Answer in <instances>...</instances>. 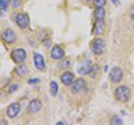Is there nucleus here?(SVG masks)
Wrapping results in <instances>:
<instances>
[{
	"instance_id": "f257e3e1",
	"label": "nucleus",
	"mask_w": 134,
	"mask_h": 125,
	"mask_svg": "<svg viewBox=\"0 0 134 125\" xmlns=\"http://www.w3.org/2000/svg\"><path fill=\"white\" fill-rule=\"evenodd\" d=\"M114 96L120 103H126L131 97V90L127 86L121 85L115 89Z\"/></svg>"
},
{
	"instance_id": "f03ea898",
	"label": "nucleus",
	"mask_w": 134,
	"mask_h": 125,
	"mask_svg": "<svg viewBox=\"0 0 134 125\" xmlns=\"http://www.w3.org/2000/svg\"><path fill=\"white\" fill-rule=\"evenodd\" d=\"M91 48H92V52H93L95 55H102L104 50H105V43H104L103 39L96 38L92 41Z\"/></svg>"
},
{
	"instance_id": "7ed1b4c3",
	"label": "nucleus",
	"mask_w": 134,
	"mask_h": 125,
	"mask_svg": "<svg viewBox=\"0 0 134 125\" xmlns=\"http://www.w3.org/2000/svg\"><path fill=\"white\" fill-rule=\"evenodd\" d=\"M26 57H27V53L23 48H17L11 52V58L16 64H21L26 59Z\"/></svg>"
},
{
	"instance_id": "20e7f679",
	"label": "nucleus",
	"mask_w": 134,
	"mask_h": 125,
	"mask_svg": "<svg viewBox=\"0 0 134 125\" xmlns=\"http://www.w3.org/2000/svg\"><path fill=\"white\" fill-rule=\"evenodd\" d=\"M16 24L17 26L21 29H26L29 26V17L27 14H24V12H20L16 16Z\"/></svg>"
},
{
	"instance_id": "39448f33",
	"label": "nucleus",
	"mask_w": 134,
	"mask_h": 125,
	"mask_svg": "<svg viewBox=\"0 0 134 125\" xmlns=\"http://www.w3.org/2000/svg\"><path fill=\"white\" fill-rule=\"evenodd\" d=\"M123 76H124V73L120 67L112 68L111 72H110V79L113 83H120L123 79Z\"/></svg>"
},
{
	"instance_id": "423d86ee",
	"label": "nucleus",
	"mask_w": 134,
	"mask_h": 125,
	"mask_svg": "<svg viewBox=\"0 0 134 125\" xmlns=\"http://www.w3.org/2000/svg\"><path fill=\"white\" fill-rule=\"evenodd\" d=\"M41 106H43V104L39 99H31L30 103L28 104L27 111L29 114H36L41 110Z\"/></svg>"
},
{
	"instance_id": "0eeeda50",
	"label": "nucleus",
	"mask_w": 134,
	"mask_h": 125,
	"mask_svg": "<svg viewBox=\"0 0 134 125\" xmlns=\"http://www.w3.org/2000/svg\"><path fill=\"white\" fill-rule=\"evenodd\" d=\"M85 87H86L85 79H83V78H78V79L74 81V83L72 84V88H70V90H72L73 94H77V93H79V92H82Z\"/></svg>"
},
{
	"instance_id": "6e6552de",
	"label": "nucleus",
	"mask_w": 134,
	"mask_h": 125,
	"mask_svg": "<svg viewBox=\"0 0 134 125\" xmlns=\"http://www.w3.org/2000/svg\"><path fill=\"white\" fill-rule=\"evenodd\" d=\"M75 81V76L73 73L68 72V70H66L64 72L62 75H60V82L64 84L65 86H72V84L74 83Z\"/></svg>"
},
{
	"instance_id": "1a4fd4ad",
	"label": "nucleus",
	"mask_w": 134,
	"mask_h": 125,
	"mask_svg": "<svg viewBox=\"0 0 134 125\" xmlns=\"http://www.w3.org/2000/svg\"><path fill=\"white\" fill-rule=\"evenodd\" d=\"M19 112H20V104L19 103H12L8 106L6 113H7V116L9 118H14L19 114Z\"/></svg>"
},
{
	"instance_id": "9d476101",
	"label": "nucleus",
	"mask_w": 134,
	"mask_h": 125,
	"mask_svg": "<svg viewBox=\"0 0 134 125\" xmlns=\"http://www.w3.org/2000/svg\"><path fill=\"white\" fill-rule=\"evenodd\" d=\"M50 56H52V58L55 60H60L64 58L65 52L60 46H54L52 48V50H50Z\"/></svg>"
},
{
	"instance_id": "9b49d317",
	"label": "nucleus",
	"mask_w": 134,
	"mask_h": 125,
	"mask_svg": "<svg viewBox=\"0 0 134 125\" xmlns=\"http://www.w3.org/2000/svg\"><path fill=\"white\" fill-rule=\"evenodd\" d=\"M2 39L5 43L7 44H14L15 41H16V34H15V31L12 30V29H6L5 31L2 32Z\"/></svg>"
},
{
	"instance_id": "f8f14e48",
	"label": "nucleus",
	"mask_w": 134,
	"mask_h": 125,
	"mask_svg": "<svg viewBox=\"0 0 134 125\" xmlns=\"http://www.w3.org/2000/svg\"><path fill=\"white\" fill-rule=\"evenodd\" d=\"M92 70H93V64H92L91 60H86L82 62L78 67V74L81 75H87L90 74Z\"/></svg>"
},
{
	"instance_id": "ddd939ff",
	"label": "nucleus",
	"mask_w": 134,
	"mask_h": 125,
	"mask_svg": "<svg viewBox=\"0 0 134 125\" xmlns=\"http://www.w3.org/2000/svg\"><path fill=\"white\" fill-rule=\"evenodd\" d=\"M34 64H35L36 68L39 69V70H43V69L46 68L44 56L40 55V54H38V53H35V54H34Z\"/></svg>"
},
{
	"instance_id": "4468645a",
	"label": "nucleus",
	"mask_w": 134,
	"mask_h": 125,
	"mask_svg": "<svg viewBox=\"0 0 134 125\" xmlns=\"http://www.w3.org/2000/svg\"><path fill=\"white\" fill-rule=\"evenodd\" d=\"M103 31H104V19L103 20H96L94 29H93L94 35L99 36V35L103 34Z\"/></svg>"
},
{
	"instance_id": "2eb2a0df",
	"label": "nucleus",
	"mask_w": 134,
	"mask_h": 125,
	"mask_svg": "<svg viewBox=\"0 0 134 125\" xmlns=\"http://www.w3.org/2000/svg\"><path fill=\"white\" fill-rule=\"evenodd\" d=\"M104 17H105V9L104 8H96L94 11L95 20H103Z\"/></svg>"
},
{
	"instance_id": "dca6fc26",
	"label": "nucleus",
	"mask_w": 134,
	"mask_h": 125,
	"mask_svg": "<svg viewBox=\"0 0 134 125\" xmlns=\"http://www.w3.org/2000/svg\"><path fill=\"white\" fill-rule=\"evenodd\" d=\"M16 73L18 76H25L27 73H28V68H27V66L26 65H19V66H17V68H16Z\"/></svg>"
},
{
	"instance_id": "f3484780",
	"label": "nucleus",
	"mask_w": 134,
	"mask_h": 125,
	"mask_svg": "<svg viewBox=\"0 0 134 125\" xmlns=\"http://www.w3.org/2000/svg\"><path fill=\"white\" fill-rule=\"evenodd\" d=\"M49 89H50V94L53 96H56L57 93H58V84L56 82H50V85H49Z\"/></svg>"
},
{
	"instance_id": "a211bd4d",
	"label": "nucleus",
	"mask_w": 134,
	"mask_h": 125,
	"mask_svg": "<svg viewBox=\"0 0 134 125\" xmlns=\"http://www.w3.org/2000/svg\"><path fill=\"white\" fill-rule=\"evenodd\" d=\"M93 3L96 8H103L106 5V0H93Z\"/></svg>"
},
{
	"instance_id": "6ab92c4d",
	"label": "nucleus",
	"mask_w": 134,
	"mask_h": 125,
	"mask_svg": "<svg viewBox=\"0 0 134 125\" xmlns=\"http://www.w3.org/2000/svg\"><path fill=\"white\" fill-rule=\"evenodd\" d=\"M8 1H9L11 7L15 8V9H18L20 5H21V0H8Z\"/></svg>"
},
{
	"instance_id": "aec40b11",
	"label": "nucleus",
	"mask_w": 134,
	"mask_h": 125,
	"mask_svg": "<svg viewBox=\"0 0 134 125\" xmlns=\"http://www.w3.org/2000/svg\"><path fill=\"white\" fill-rule=\"evenodd\" d=\"M122 123H123L122 118H121L120 116H117V115L113 116L112 120H111V124H114V125H119V124H122Z\"/></svg>"
},
{
	"instance_id": "412c9836",
	"label": "nucleus",
	"mask_w": 134,
	"mask_h": 125,
	"mask_svg": "<svg viewBox=\"0 0 134 125\" xmlns=\"http://www.w3.org/2000/svg\"><path fill=\"white\" fill-rule=\"evenodd\" d=\"M8 3H9V1L8 0H0V11L1 10H7L8 8Z\"/></svg>"
},
{
	"instance_id": "4be33fe9",
	"label": "nucleus",
	"mask_w": 134,
	"mask_h": 125,
	"mask_svg": "<svg viewBox=\"0 0 134 125\" xmlns=\"http://www.w3.org/2000/svg\"><path fill=\"white\" fill-rule=\"evenodd\" d=\"M69 66H70V61L69 60H64V61H62V64H60L62 68H66V67H69Z\"/></svg>"
},
{
	"instance_id": "5701e85b",
	"label": "nucleus",
	"mask_w": 134,
	"mask_h": 125,
	"mask_svg": "<svg viewBox=\"0 0 134 125\" xmlns=\"http://www.w3.org/2000/svg\"><path fill=\"white\" fill-rule=\"evenodd\" d=\"M18 85H17V84H14V85H11L10 86V88H9V93L11 94V93H14V92H16L17 89H18Z\"/></svg>"
},
{
	"instance_id": "b1692460",
	"label": "nucleus",
	"mask_w": 134,
	"mask_h": 125,
	"mask_svg": "<svg viewBox=\"0 0 134 125\" xmlns=\"http://www.w3.org/2000/svg\"><path fill=\"white\" fill-rule=\"evenodd\" d=\"M38 83H39L38 78H31V79L28 81V84H30V85H32V84H38Z\"/></svg>"
},
{
	"instance_id": "393cba45",
	"label": "nucleus",
	"mask_w": 134,
	"mask_h": 125,
	"mask_svg": "<svg viewBox=\"0 0 134 125\" xmlns=\"http://www.w3.org/2000/svg\"><path fill=\"white\" fill-rule=\"evenodd\" d=\"M130 16H131V18L132 20L134 21V5L131 7V9H130Z\"/></svg>"
},
{
	"instance_id": "a878e982",
	"label": "nucleus",
	"mask_w": 134,
	"mask_h": 125,
	"mask_svg": "<svg viewBox=\"0 0 134 125\" xmlns=\"http://www.w3.org/2000/svg\"><path fill=\"white\" fill-rule=\"evenodd\" d=\"M44 44L45 47H48V46H50V40H44Z\"/></svg>"
},
{
	"instance_id": "bb28decb",
	"label": "nucleus",
	"mask_w": 134,
	"mask_h": 125,
	"mask_svg": "<svg viewBox=\"0 0 134 125\" xmlns=\"http://www.w3.org/2000/svg\"><path fill=\"white\" fill-rule=\"evenodd\" d=\"M112 1H113V3H114V5H117V3H119V2H117V0H112Z\"/></svg>"
},
{
	"instance_id": "cd10ccee",
	"label": "nucleus",
	"mask_w": 134,
	"mask_h": 125,
	"mask_svg": "<svg viewBox=\"0 0 134 125\" xmlns=\"http://www.w3.org/2000/svg\"><path fill=\"white\" fill-rule=\"evenodd\" d=\"M57 124L58 125H64V123H63V122H57Z\"/></svg>"
}]
</instances>
